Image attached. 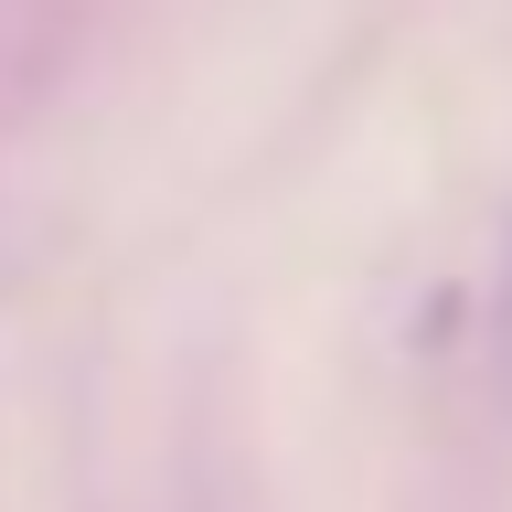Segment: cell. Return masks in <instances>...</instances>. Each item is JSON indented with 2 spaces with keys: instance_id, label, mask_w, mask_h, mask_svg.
<instances>
[{
  "instance_id": "1",
  "label": "cell",
  "mask_w": 512,
  "mask_h": 512,
  "mask_svg": "<svg viewBox=\"0 0 512 512\" xmlns=\"http://www.w3.org/2000/svg\"><path fill=\"white\" fill-rule=\"evenodd\" d=\"M502 299H512V288H502Z\"/></svg>"
}]
</instances>
